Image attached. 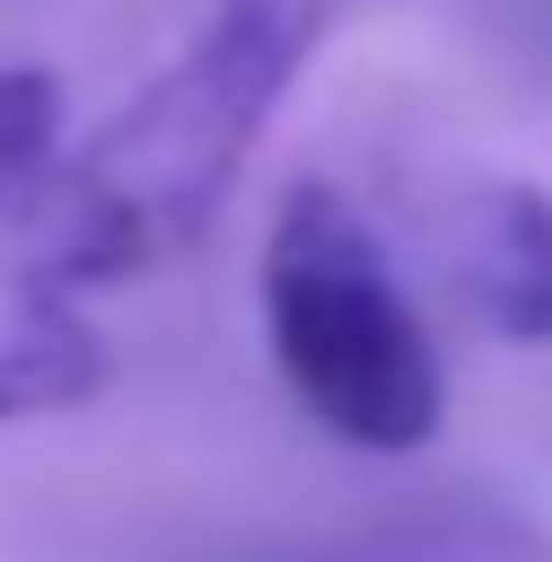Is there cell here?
<instances>
[{"label":"cell","mask_w":552,"mask_h":562,"mask_svg":"<svg viewBox=\"0 0 552 562\" xmlns=\"http://www.w3.org/2000/svg\"><path fill=\"white\" fill-rule=\"evenodd\" d=\"M345 11L354 0H219L178 63H157L83 146H53L0 199L11 271L42 292H104L199 250Z\"/></svg>","instance_id":"1"},{"label":"cell","mask_w":552,"mask_h":562,"mask_svg":"<svg viewBox=\"0 0 552 562\" xmlns=\"http://www.w3.org/2000/svg\"><path fill=\"white\" fill-rule=\"evenodd\" d=\"M261 334H271V364H282L292 406L324 438L365 448V459H407L449 417V364H438L428 313L396 281L375 220L324 178H303L282 199V220H271Z\"/></svg>","instance_id":"2"},{"label":"cell","mask_w":552,"mask_h":562,"mask_svg":"<svg viewBox=\"0 0 552 562\" xmlns=\"http://www.w3.org/2000/svg\"><path fill=\"white\" fill-rule=\"evenodd\" d=\"M459 292L500 344H552V199L532 178H491L459 220Z\"/></svg>","instance_id":"3"},{"label":"cell","mask_w":552,"mask_h":562,"mask_svg":"<svg viewBox=\"0 0 552 562\" xmlns=\"http://www.w3.org/2000/svg\"><path fill=\"white\" fill-rule=\"evenodd\" d=\"M83 396H104V334L74 313V292H0V427L63 417Z\"/></svg>","instance_id":"4"},{"label":"cell","mask_w":552,"mask_h":562,"mask_svg":"<svg viewBox=\"0 0 552 562\" xmlns=\"http://www.w3.org/2000/svg\"><path fill=\"white\" fill-rule=\"evenodd\" d=\"M292 562H542L532 542H500V531H470V521H396L375 542H345V552H292Z\"/></svg>","instance_id":"5"}]
</instances>
